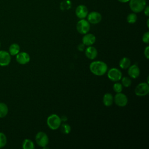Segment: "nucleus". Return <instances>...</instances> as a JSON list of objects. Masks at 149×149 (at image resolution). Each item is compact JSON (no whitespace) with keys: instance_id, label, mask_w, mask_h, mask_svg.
<instances>
[{"instance_id":"nucleus-22","label":"nucleus","mask_w":149,"mask_h":149,"mask_svg":"<svg viewBox=\"0 0 149 149\" xmlns=\"http://www.w3.org/2000/svg\"><path fill=\"white\" fill-rule=\"evenodd\" d=\"M61 130L63 134H68L71 131V127L67 123H63L61 125Z\"/></svg>"},{"instance_id":"nucleus-3","label":"nucleus","mask_w":149,"mask_h":149,"mask_svg":"<svg viewBox=\"0 0 149 149\" xmlns=\"http://www.w3.org/2000/svg\"><path fill=\"white\" fill-rule=\"evenodd\" d=\"M129 6L134 13H139L143 10L146 6V0H129Z\"/></svg>"},{"instance_id":"nucleus-20","label":"nucleus","mask_w":149,"mask_h":149,"mask_svg":"<svg viewBox=\"0 0 149 149\" xmlns=\"http://www.w3.org/2000/svg\"><path fill=\"white\" fill-rule=\"evenodd\" d=\"M22 147L24 149H34L35 146L32 140L29 139H26L23 142Z\"/></svg>"},{"instance_id":"nucleus-17","label":"nucleus","mask_w":149,"mask_h":149,"mask_svg":"<svg viewBox=\"0 0 149 149\" xmlns=\"http://www.w3.org/2000/svg\"><path fill=\"white\" fill-rule=\"evenodd\" d=\"M131 65L130 59L127 57H123L119 61V66L122 69H127Z\"/></svg>"},{"instance_id":"nucleus-19","label":"nucleus","mask_w":149,"mask_h":149,"mask_svg":"<svg viewBox=\"0 0 149 149\" xmlns=\"http://www.w3.org/2000/svg\"><path fill=\"white\" fill-rule=\"evenodd\" d=\"M8 113V107L3 102H0V118L5 117Z\"/></svg>"},{"instance_id":"nucleus-14","label":"nucleus","mask_w":149,"mask_h":149,"mask_svg":"<svg viewBox=\"0 0 149 149\" xmlns=\"http://www.w3.org/2000/svg\"><path fill=\"white\" fill-rule=\"evenodd\" d=\"M98 54L97 49L91 45L88 46L85 50V55L86 57L90 59H95Z\"/></svg>"},{"instance_id":"nucleus-32","label":"nucleus","mask_w":149,"mask_h":149,"mask_svg":"<svg viewBox=\"0 0 149 149\" xmlns=\"http://www.w3.org/2000/svg\"><path fill=\"white\" fill-rule=\"evenodd\" d=\"M118 1L122 2V3H125V2H127L128 1H129V0H118Z\"/></svg>"},{"instance_id":"nucleus-23","label":"nucleus","mask_w":149,"mask_h":149,"mask_svg":"<svg viewBox=\"0 0 149 149\" xmlns=\"http://www.w3.org/2000/svg\"><path fill=\"white\" fill-rule=\"evenodd\" d=\"M7 143V138L6 135L0 132V148L4 147Z\"/></svg>"},{"instance_id":"nucleus-4","label":"nucleus","mask_w":149,"mask_h":149,"mask_svg":"<svg viewBox=\"0 0 149 149\" xmlns=\"http://www.w3.org/2000/svg\"><path fill=\"white\" fill-rule=\"evenodd\" d=\"M35 139L37 144L43 148H45L49 143V139L47 134L43 132H39L37 133Z\"/></svg>"},{"instance_id":"nucleus-21","label":"nucleus","mask_w":149,"mask_h":149,"mask_svg":"<svg viewBox=\"0 0 149 149\" xmlns=\"http://www.w3.org/2000/svg\"><path fill=\"white\" fill-rule=\"evenodd\" d=\"M71 6H72V3L70 1L65 0L61 2V3L60 5V8L62 10H68L71 8Z\"/></svg>"},{"instance_id":"nucleus-13","label":"nucleus","mask_w":149,"mask_h":149,"mask_svg":"<svg viewBox=\"0 0 149 149\" xmlns=\"http://www.w3.org/2000/svg\"><path fill=\"white\" fill-rule=\"evenodd\" d=\"M95 40H96V38L94 34L91 33H86L83 37L82 43L84 45L90 46L95 43Z\"/></svg>"},{"instance_id":"nucleus-29","label":"nucleus","mask_w":149,"mask_h":149,"mask_svg":"<svg viewBox=\"0 0 149 149\" xmlns=\"http://www.w3.org/2000/svg\"><path fill=\"white\" fill-rule=\"evenodd\" d=\"M77 49H78L79 51L82 52V51H83L84 50V49H85V45H84L83 43L80 44L77 46Z\"/></svg>"},{"instance_id":"nucleus-31","label":"nucleus","mask_w":149,"mask_h":149,"mask_svg":"<svg viewBox=\"0 0 149 149\" xmlns=\"http://www.w3.org/2000/svg\"><path fill=\"white\" fill-rule=\"evenodd\" d=\"M61 121L65 122V121H66L68 120V118H67V117L66 116H61Z\"/></svg>"},{"instance_id":"nucleus-18","label":"nucleus","mask_w":149,"mask_h":149,"mask_svg":"<svg viewBox=\"0 0 149 149\" xmlns=\"http://www.w3.org/2000/svg\"><path fill=\"white\" fill-rule=\"evenodd\" d=\"M20 46L16 43H13L9 48V53L10 55H16L20 52Z\"/></svg>"},{"instance_id":"nucleus-8","label":"nucleus","mask_w":149,"mask_h":149,"mask_svg":"<svg viewBox=\"0 0 149 149\" xmlns=\"http://www.w3.org/2000/svg\"><path fill=\"white\" fill-rule=\"evenodd\" d=\"M113 101L118 106L120 107L126 106L128 102L127 96L121 92L116 93L113 98Z\"/></svg>"},{"instance_id":"nucleus-28","label":"nucleus","mask_w":149,"mask_h":149,"mask_svg":"<svg viewBox=\"0 0 149 149\" xmlns=\"http://www.w3.org/2000/svg\"><path fill=\"white\" fill-rule=\"evenodd\" d=\"M144 54L145 57L148 59L149 58V46H147L144 49Z\"/></svg>"},{"instance_id":"nucleus-12","label":"nucleus","mask_w":149,"mask_h":149,"mask_svg":"<svg viewBox=\"0 0 149 149\" xmlns=\"http://www.w3.org/2000/svg\"><path fill=\"white\" fill-rule=\"evenodd\" d=\"M76 15L79 19H84L88 15V9L84 5H80L77 6L75 10Z\"/></svg>"},{"instance_id":"nucleus-10","label":"nucleus","mask_w":149,"mask_h":149,"mask_svg":"<svg viewBox=\"0 0 149 149\" xmlns=\"http://www.w3.org/2000/svg\"><path fill=\"white\" fill-rule=\"evenodd\" d=\"M88 22L92 24H97L100 23L102 19L101 15L98 12H91L87 15Z\"/></svg>"},{"instance_id":"nucleus-11","label":"nucleus","mask_w":149,"mask_h":149,"mask_svg":"<svg viewBox=\"0 0 149 149\" xmlns=\"http://www.w3.org/2000/svg\"><path fill=\"white\" fill-rule=\"evenodd\" d=\"M16 61L21 65H25L29 62L30 60V55L28 53L25 52H19L16 56Z\"/></svg>"},{"instance_id":"nucleus-27","label":"nucleus","mask_w":149,"mask_h":149,"mask_svg":"<svg viewBox=\"0 0 149 149\" xmlns=\"http://www.w3.org/2000/svg\"><path fill=\"white\" fill-rule=\"evenodd\" d=\"M142 40L144 43L148 44L149 42V32L147 31L146 32L142 37Z\"/></svg>"},{"instance_id":"nucleus-2","label":"nucleus","mask_w":149,"mask_h":149,"mask_svg":"<svg viewBox=\"0 0 149 149\" xmlns=\"http://www.w3.org/2000/svg\"><path fill=\"white\" fill-rule=\"evenodd\" d=\"M61 118L56 114L49 115L47 119V123L48 127L52 130L58 129L61 125Z\"/></svg>"},{"instance_id":"nucleus-15","label":"nucleus","mask_w":149,"mask_h":149,"mask_svg":"<svg viewBox=\"0 0 149 149\" xmlns=\"http://www.w3.org/2000/svg\"><path fill=\"white\" fill-rule=\"evenodd\" d=\"M128 69V74L129 76L133 79H136L140 75V69L139 66L136 65H133L130 66Z\"/></svg>"},{"instance_id":"nucleus-33","label":"nucleus","mask_w":149,"mask_h":149,"mask_svg":"<svg viewBox=\"0 0 149 149\" xmlns=\"http://www.w3.org/2000/svg\"><path fill=\"white\" fill-rule=\"evenodd\" d=\"M148 21H149V20L148 19V20H147V27H148Z\"/></svg>"},{"instance_id":"nucleus-16","label":"nucleus","mask_w":149,"mask_h":149,"mask_svg":"<svg viewBox=\"0 0 149 149\" xmlns=\"http://www.w3.org/2000/svg\"><path fill=\"white\" fill-rule=\"evenodd\" d=\"M103 104L106 107H110L113 104V97L111 93H107L104 95L102 98Z\"/></svg>"},{"instance_id":"nucleus-26","label":"nucleus","mask_w":149,"mask_h":149,"mask_svg":"<svg viewBox=\"0 0 149 149\" xmlns=\"http://www.w3.org/2000/svg\"><path fill=\"white\" fill-rule=\"evenodd\" d=\"M113 89L114 91L116 92V93L122 92V91L123 90V87H122V84L119 83H115L113 86Z\"/></svg>"},{"instance_id":"nucleus-5","label":"nucleus","mask_w":149,"mask_h":149,"mask_svg":"<svg viewBox=\"0 0 149 149\" xmlns=\"http://www.w3.org/2000/svg\"><path fill=\"white\" fill-rule=\"evenodd\" d=\"M76 29L79 33L85 34L89 31L90 25L87 20L82 19L77 23Z\"/></svg>"},{"instance_id":"nucleus-6","label":"nucleus","mask_w":149,"mask_h":149,"mask_svg":"<svg viewBox=\"0 0 149 149\" xmlns=\"http://www.w3.org/2000/svg\"><path fill=\"white\" fill-rule=\"evenodd\" d=\"M135 94L137 96H144L149 93V86L147 83H139L134 89Z\"/></svg>"},{"instance_id":"nucleus-25","label":"nucleus","mask_w":149,"mask_h":149,"mask_svg":"<svg viewBox=\"0 0 149 149\" xmlns=\"http://www.w3.org/2000/svg\"><path fill=\"white\" fill-rule=\"evenodd\" d=\"M122 79V85L125 87H128L131 85L132 80L129 77H123L121 78Z\"/></svg>"},{"instance_id":"nucleus-30","label":"nucleus","mask_w":149,"mask_h":149,"mask_svg":"<svg viewBox=\"0 0 149 149\" xmlns=\"http://www.w3.org/2000/svg\"><path fill=\"white\" fill-rule=\"evenodd\" d=\"M143 10H144V15L146 16H149V7L148 6H146V7L144 8V9Z\"/></svg>"},{"instance_id":"nucleus-24","label":"nucleus","mask_w":149,"mask_h":149,"mask_svg":"<svg viewBox=\"0 0 149 149\" xmlns=\"http://www.w3.org/2000/svg\"><path fill=\"white\" fill-rule=\"evenodd\" d=\"M137 15L135 14V13H130L127 16V21L130 24L134 23L137 21Z\"/></svg>"},{"instance_id":"nucleus-9","label":"nucleus","mask_w":149,"mask_h":149,"mask_svg":"<svg viewBox=\"0 0 149 149\" xmlns=\"http://www.w3.org/2000/svg\"><path fill=\"white\" fill-rule=\"evenodd\" d=\"M11 61V55L6 51H0V66H8Z\"/></svg>"},{"instance_id":"nucleus-7","label":"nucleus","mask_w":149,"mask_h":149,"mask_svg":"<svg viewBox=\"0 0 149 149\" xmlns=\"http://www.w3.org/2000/svg\"><path fill=\"white\" fill-rule=\"evenodd\" d=\"M107 75L108 78L113 81H119L122 77V73L121 71L119 69L115 68L110 69L108 71Z\"/></svg>"},{"instance_id":"nucleus-1","label":"nucleus","mask_w":149,"mask_h":149,"mask_svg":"<svg viewBox=\"0 0 149 149\" xmlns=\"http://www.w3.org/2000/svg\"><path fill=\"white\" fill-rule=\"evenodd\" d=\"M89 68L91 73L98 76H103L108 70L107 65L105 62L100 61L92 62Z\"/></svg>"},{"instance_id":"nucleus-34","label":"nucleus","mask_w":149,"mask_h":149,"mask_svg":"<svg viewBox=\"0 0 149 149\" xmlns=\"http://www.w3.org/2000/svg\"><path fill=\"white\" fill-rule=\"evenodd\" d=\"M0 47H1V42H0Z\"/></svg>"}]
</instances>
